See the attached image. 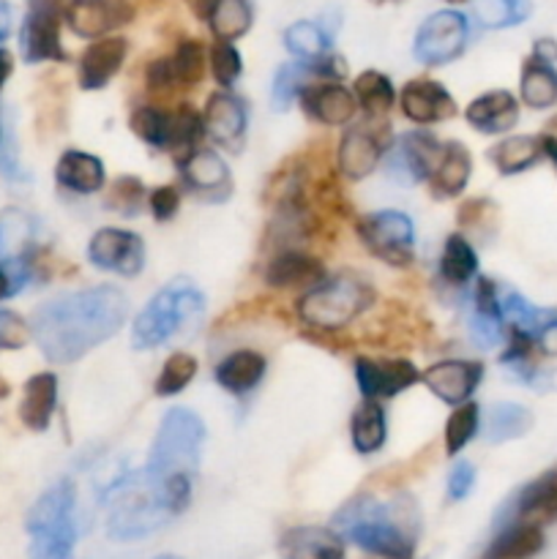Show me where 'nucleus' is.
Here are the masks:
<instances>
[{
    "label": "nucleus",
    "mask_w": 557,
    "mask_h": 559,
    "mask_svg": "<svg viewBox=\"0 0 557 559\" xmlns=\"http://www.w3.org/2000/svg\"><path fill=\"white\" fill-rule=\"evenodd\" d=\"M208 69H211L216 85H222L224 91L238 82V76L244 74V58H240L238 47L229 41H213V47L208 49Z\"/></svg>",
    "instance_id": "obj_47"
},
{
    "label": "nucleus",
    "mask_w": 557,
    "mask_h": 559,
    "mask_svg": "<svg viewBox=\"0 0 557 559\" xmlns=\"http://www.w3.org/2000/svg\"><path fill=\"white\" fill-rule=\"evenodd\" d=\"M470 38L467 16L459 11H435L415 33L413 55L424 66H446L464 52Z\"/></svg>",
    "instance_id": "obj_11"
},
{
    "label": "nucleus",
    "mask_w": 557,
    "mask_h": 559,
    "mask_svg": "<svg viewBox=\"0 0 557 559\" xmlns=\"http://www.w3.org/2000/svg\"><path fill=\"white\" fill-rule=\"evenodd\" d=\"M353 96L355 102H358V109H364L366 112V118H388L393 102H396L393 82L388 80L382 71H375V69L355 76Z\"/></svg>",
    "instance_id": "obj_37"
},
{
    "label": "nucleus",
    "mask_w": 557,
    "mask_h": 559,
    "mask_svg": "<svg viewBox=\"0 0 557 559\" xmlns=\"http://www.w3.org/2000/svg\"><path fill=\"white\" fill-rule=\"evenodd\" d=\"M349 440H353V448L360 456H371V453L382 451V445L388 440V418L380 402L364 399L353 409V418H349Z\"/></svg>",
    "instance_id": "obj_32"
},
{
    "label": "nucleus",
    "mask_w": 557,
    "mask_h": 559,
    "mask_svg": "<svg viewBox=\"0 0 557 559\" xmlns=\"http://www.w3.org/2000/svg\"><path fill=\"white\" fill-rule=\"evenodd\" d=\"M87 260L98 271L118 273L123 278L140 276L145 267V243L137 233L118 227H104L87 243Z\"/></svg>",
    "instance_id": "obj_13"
},
{
    "label": "nucleus",
    "mask_w": 557,
    "mask_h": 559,
    "mask_svg": "<svg viewBox=\"0 0 557 559\" xmlns=\"http://www.w3.org/2000/svg\"><path fill=\"white\" fill-rule=\"evenodd\" d=\"M442 142H437L429 131L415 129L399 136L386 153V173L388 178L402 186H418L429 180L437 158H440Z\"/></svg>",
    "instance_id": "obj_12"
},
{
    "label": "nucleus",
    "mask_w": 557,
    "mask_h": 559,
    "mask_svg": "<svg viewBox=\"0 0 557 559\" xmlns=\"http://www.w3.org/2000/svg\"><path fill=\"white\" fill-rule=\"evenodd\" d=\"M202 445H205V424L200 415L183 407H175L164 415L151 445L147 467L142 473L173 516L189 508Z\"/></svg>",
    "instance_id": "obj_2"
},
{
    "label": "nucleus",
    "mask_w": 557,
    "mask_h": 559,
    "mask_svg": "<svg viewBox=\"0 0 557 559\" xmlns=\"http://www.w3.org/2000/svg\"><path fill=\"white\" fill-rule=\"evenodd\" d=\"M156 559H180V557H175V555H162V557H156Z\"/></svg>",
    "instance_id": "obj_61"
},
{
    "label": "nucleus",
    "mask_w": 557,
    "mask_h": 559,
    "mask_svg": "<svg viewBox=\"0 0 557 559\" xmlns=\"http://www.w3.org/2000/svg\"><path fill=\"white\" fill-rule=\"evenodd\" d=\"M58 407V377L52 371H38L22 388L20 420L31 431H47Z\"/></svg>",
    "instance_id": "obj_27"
},
{
    "label": "nucleus",
    "mask_w": 557,
    "mask_h": 559,
    "mask_svg": "<svg viewBox=\"0 0 557 559\" xmlns=\"http://www.w3.org/2000/svg\"><path fill=\"white\" fill-rule=\"evenodd\" d=\"M76 491L71 480H60L44 491L27 513L31 559H74Z\"/></svg>",
    "instance_id": "obj_6"
},
{
    "label": "nucleus",
    "mask_w": 557,
    "mask_h": 559,
    "mask_svg": "<svg viewBox=\"0 0 557 559\" xmlns=\"http://www.w3.org/2000/svg\"><path fill=\"white\" fill-rule=\"evenodd\" d=\"M129 55V41L123 36H107L93 41L91 47L82 52L80 69H76V80H80L82 91H102L112 82L120 66L126 63Z\"/></svg>",
    "instance_id": "obj_21"
},
{
    "label": "nucleus",
    "mask_w": 557,
    "mask_h": 559,
    "mask_svg": "<svg viewBox=\"0 0 557 559\" xmlns=\"http://www.w3.org/2000/svg\"><path fill=\"white\" fill-rule=\"evenodd\" d=\"M278 557L282 559H347L344 538L331 527L300 524L289 527L278 538Z\"/></svg>",
    "instance_id": "obj_22"
},
{
    "label": "nucleus",
    "mask_w": 557,
    "mask_h": 559,
    "mask_svg": "<svg viewBox=\"0 0 557 559\" xmlns=\"http://www.w3.org/2000/svg\"><path fill=\"white\" fill-rule=\"evenodd\" d=\"M55 180L60 189L74 191V194H98L107 180L104 162L85 151H66L55 164Z\"/></svg>",
    "instance_id": "obj_29"
},
{
    "label": "nucleus",
    "mask_w": 557,
    "mask_h": 559,
    "mask_svg": "<svg viewBox=\"0 0 557 559\" xmlns=\"http://www.w3.org/2000/svg\"><path fill=\"white\" fill-rule=\"evenodd\" d=\"M9 293H11V278H9V273L0 267V300H3Z\"/></svg>",
    "instance_id": "obj_58"
},
{
    "label": "nucleus",
    "mask_w": 557,
    "mask_h": 559,
    "mask_svg": "<svg viewBox=\"0 0 557 559\" xmlns=\"http://www.w3.org/2000/svg\"><path fill=\"white\" fill-rule=\"evenodd\" d=\"M535 344H541V349L549 355H557V320L549 322V325L544 328V331L535 336Z\"/></svg>",
    "instance_id": "obj_53"
},
{
    "label": "nucleus",
    "mask_w": 557,
    "mask_h": 559,
    "mask_svg": "<svg viewBox=\"0 0 557 559\" xmlns=\"http://www.w3.org/2000/svg\"><path fill=\"white\" fill-rule=\"evenodd\" d=\"M484 380V366L478 360H437L429 369H424L420 374V382L435 393L440 402L451 404V407H459V404L467 402L475 393V388Z\"/></svg>",
    "instance_id": "obj_17"
},
{
    "label": "nucleus",
    "mask_w": 557,
    "mask_h": 559,
    "mask_svg": "<svg viewBox=\"0 0 557 559\" xmlns=\"http://www.w3.org/2000/svg\"><path fill=\"white\" fill-rule=\"evenodd\" d=\"M186 3H189V9L194 11L200 20H208V16H211V11H213V5H216L218 0H186Z\"/></svg>",
    "instance_id": "obj_57"
},
{
    "label": "nucleus",
    "mask_w": 557,
    "mask_h": 559,
    "mask_svg": "<svg viewBox=\"0 0 557 559\" xmlns=\"http://www.w3.org/2000/svg\"><path fill=\"white\" fill-rule=\"evenodd\" d=\"M544 156V147H541V136H506V140L497 142L489 151V162L495 164L500 175H519L524 169L535 167Z\"/></svg>",
    "instance_id": "obj_35"
},
{
    "label": "nucleus",
    "mask_w": 557,
    "mask_h": 559,
    "mask_svg": "<svg viewBox=\"0 0 557 559\" xmlns=\"http://www.w3.org/2000/svg\"><path fill=\"white\" fill-rule=\"evenodd\" d=\"M27 240H31V222H27L25 213H3V218H0V254H22L27 249Z\"/></svg>",
    "instance_id": "obj_48"
},
{
    "label": "nucleus",
    "mask_w": 557,
    "mask_h": 559,
    "mask_svg": "<svg viewBox=\"0 0 557 559\" xmlns=\"http://www.w3.org/2000/svg\"><path fill=\"white\" fill-rule=\"evenodd\" d=\"M533 11L530 0H473V14L481 27L502 31V27L522 25Z\"/></svg>",
    "instance_id": "obj_43"
},
{
    "label": "nucleus",
    "mask_w": 557,
    "mask_h": 559,
    "mask_svg": "<svg viewBox=\"0 0 557 559\" xmlns=\"http://www.w3.org/2000/svg\"><path fill=\"white\" fill-rule=\"evenodd\" d=\"M205 136V123L202 115L189 104L173 107V136H169L167 153L175 164H183L191 153L200 151V142Z\"/></svg>",
    "instance_id": "obj_38"
},
{
    "label": "nucleus",
    "mask_w": 557,
    "mask_h": 559,
    "mask_svg": "<svg viewBox=\"0 0 557 559\" xmlns=\"http://www.w3.org/2000/svg\"><path fill=\"white\" fill-rule=\"evenodd\" d=\"M197 377V358L189 353H173L167 360H164L162 371L156 377V396L169 399V396H178L186 385Z\"/></svg>",
    "instance_id": "obj_45"
},
{
    "label": "nucleus",
    "mask_w": 557,
    "mask_h": 559,
    "mask_svg": "<svg viewBox=\"0 0 557 559\" xmlns=\"http://www.w3.org/2000/svg\"><path fill=\"white\" fill-rule=\"evenodd\" d=\"M134 5L129 0H69L66 3V25L82 38H107L118 27L134 20Z\"/></svg>",
    "instance_id": "obj_15"
},
{
    "label": "nucleus",
    "mask_w": 557,
    "mask_h": 559,
    "mask_svg": "<svg viewBox=\"0 0 557 559\" xmlns=\"http://www.w3.org/2000/svg\"><path fill=\"white\" fill-rule=\"evenodd\" d=\"M202 123H205V134H211L216 145L238 153L246 142L249 109H246L244 98L233 96L229 91L211 93L205 109H202Z\"/></svg>",
    "instance_id": "obj_16"
},
{
    "label": "nucleus",
    "mask_w": 557,
    "mask_h": 559,
    "mask_svg": "<svg viewBox=\"0 0 557 559\" xmlns=\"http://www.w3.org/2000/svg\"><path fill=\"white\" fill-rule=\"evenodd\" d=\"M399 107L415 126L446 123L457 118V98L435 80H413L399 93Z\"/></svg>",
    "instance_id": "obj_19"
},
{
    "label": "nucleus",
    "mask_w": 557,
    "mask_h": 559,
    "mask_svg": "<svg viewBox=\"0 0 557 559\" xmlns=\"http://www.w3.org/2000/svg\"><path fill=\"white\" fill-rule=\"evenodd\" d=\"M375 5H382V3H396V0H371Z\"/></svg>",
    "instance_id": "obj_60"
},
{
    "label": "nucleus",
    "mask_w": 557,
    "mask_h": 559,
    "mask_svg": "<svg viewBox=\"0 0 557 559\" xmlns=\"http://www.w3.org/2000/svg\"><path fill=\"white\" fill-rule=\"evenodd\" d=\"M300 109L309 115L315 123L331 126V129H339V126L353 123L355 112H358V102H355L353 91H347L339 82H311L300 91L298 96Z\"/></svg>",
    "instance_id": "obj_20"
},
{
    "label": "nucleus",
    "mask_w": 557,
    "mask_h": 559,
    "mask_svg": "<svg viewBox=\"0 0 557 559\" xmlns=\"http://www.w3.org/2000/svg\"><path fill=\"white\" fill-rule=\"evenodd\" d=\"M497 218V207L489 200L478 197V200H467L459 207V227L473 229V233H484L486 227H491Z\"/></svg>",
    "instance_id": "obj_49"
},
{
    "label": "nucleus",
    "mask_w": 557,
    "mask_h": 559,
    "mask_svg": "<svg viewBox=\"0 0 557 559\" xmlns=\"http://www.w3.org/2000/svg\"><path fill=\"white\" fill-rule=\"evenodd\" d=\"M446 3H467V0H446Z\"/></svg>",
    "instance_id": "obj_62"
},
{
    "label": "nucleus",
    "mask_w": 557,
    "mask_h": 559,
    "mask_svg": "<svg viewBox=\"0 0 557 559\" xmlns=\"http://www.w3.org/2000/svg\"><path fill=\"white\" fill-rule=\"evenodd\" d=\"M31 11H38V14H63L66 0H31Z\"/></svg>",
    "instance_id": "obj_55"
},
{
    "label": "nucleus",
    "mask_w": 557,
    "mask_h": 559,
    "mask_svg": "<svg viewBox=\"0 0 557 559\" xmlns=\"http://www.w3.org/2000/svg\"><path fill=\"white\" fill-rule=\"evenodd\" d=\"M544 549V530L524 522L500 524L484 559H530Z\"/></svg>",
    "instance_id": "obj_33"
},
{
    "label": "nucleus",
    "mask_w": 557,
    "mask_h": 559,
    "mask_svg": "<svg viewBox=\"0 0 557 559\" xmlns=\"http://www.w3.org/2000/svg\"><path fill=\"white\" fill-rule=\"evenodd\" d=\"M393 145L391 120L388 118H366L364 123H355L344 131L336 151L339 178L364 180L380 167L386 153Z\"/></svg>",
    "instance_id": "obj_9"
},
{
    "label": "nucleus",
    "mask_w": 557,
    "mask_h": 559,
    "mask_svg": "<svg viewBox=\"0 0 557 559\" xmlns=\"http://www.w3.org/2000/svg\"><path fill=\"white\" fill-rule=\"evenodd\" d=\"M522 102L533 109H549L557 104V69L546 60L530 55L522 66V80H519Z\"/></svg>",
    "instance_id": "obj_34"
},
{
    "label": "nucleus",
    "mask_w": 557,
    "mask_h": 559,
    "mask_svg": "<svg viewBox=\"0 0 557 559\" xmlns=\"http://www.w3.org/2000/svg\"><path fill=\"white\" fill-rule=\"evenodd\" d=\"M473 336L486 349L495 347L502 336V311H500V289L491 278H475L473 293Z\"/></svg>",
    "instance_id": "obj_31"
},
{
    "label": "nucleus",
    "mask_w": 557,
    "mask_h": 559,
    "mask_svg": "<svg viewBox=\"0 0 557 559\" xmlns=\"http://www.w3.org/2000/svg\"><path fill=\"white\" fill-rule=\"evenodd\" d=\"M464 118L481 134H506L519 123V102L508 91H489L467 104Z\"/></svg>",
    "instance_id": "obj_26"
},
{
    "label": "nucleus",
    "mask_w": 557,
    "mask_h": 559,
    "mask_svg": "<svg viewBox=\"0 0 557 559\" xmlns=\"http://www.w3.org/2000/svg\"><path fill=\"white\" fill-rule=\"evenodd\" d=\"M11 71H14V58H11L9 49H0V91H3V85L9 82Z\"/></svg>",
    "instance_id": "obj_56"
},
{
    "label": "nucleus",
    "mask_w": 557,
    "mask_h": 559,
    "mask_svg": "<svg viewBox=\"0 0 557 559\" xmlns=\"http://www.w3.org/2000/svg\"><path fill=\"white\" fill-rule=\"evenodd\" d=\"M208 55L202 41L197 38H183L173 55H164L147 63L145 87L153 96H175V93L191 91L205 76Z\"/></svg>",
    "instance_id": "obj_10"
},
{
    "label": "nucleus",
    "mask_w": 557,
    "mask_h": 559,
    "mask_svg": "<svg viewBox=\"0 0 557 559\" xmlns=\"http://www.w3.org/2000/svg\"><path fill=\"white\" fill-rule=\"evenodd\" d=\"M506 513L508 519H500V524L524 522L541 527V524L557 519V473H546L535 478L533 484L524 486L513 497L511 506L506 508Z\"/></svg>",
    "instance_id": "obj_23"
},
{
    "label": "nucleus",
    "mask_w": 557,
    "mask_h": 559,
    "mask_svg": "<svg viewBox=\"0 0 557 559\" xmlns=\"http://www.w3.org/2000/svg\"><path fill=\"white\" fill-rule=\"evenodd\" d=\"M104 497L109 502L107 533L112 540L147 538L173 519V513L164 508L153 486L147 484L145 473L120 478Z\"/></svg>",
    "instance_id": "obj_7"
},
{
    "label": "nucleus",
    "mask_w": 557,
    "mask_h": 559,
    "mask_svg": "<svg viewBox=\"0 0 557 559\" xmlns=\"http://www.w3.org/2000/svg\"><path fill=\"white\" fill-rule=\"evenodd\" d=\"M481 426V409L478 404L464 402L453 407L451 418L446 420V453L448 456H459L467 448V442L478 435Z\"/></svg>",
    "instance_id": "obj_44"
},
{
    "label": "nucleus",
    "mask_w": 557,
    "mask_h": 559,
    "mask_svg": "<svg viewBox=\"0 0 557 559\" xmlns=\"http://www.w3.org/2000/svg\"><path fill=\"white\" fill-rule=\"evenodd\" d=\"M129 126L145 145L167 151L169 136H173V109H164L158 104H142L131 112Z\"/></svg>",
    "instance_id": "obj_42"
},
{
    "label": "nucleus",
    "mask_w": 557,
    "mask_h": 559,
    "mask_svg": "<svg viewBox=\"0 0 557 559\" xmlns=\"http://www.w3.org/2000/svg\"><path fill=\"white\" fill-rule=\"evenodd\" d=\"M478 273V254L473 243L462 233H453L446 238L440 254V278L451 287H467Z\"/></svg>",
    "instance_id": "obj_36"
},
{
    "label": "nucleus",
    "mask_w": 557,
    "mask_h": 559,
    "mask_svg": "<svg viewBox=\"0 0 557 559\" xmlns=\"http://www.w3.org/2000/svg\"><path fill=\"white\" fill-rule=\"evenodd\" d=\"M147 207L156 222H169L180 211V191L169 183L156 186L153 191H147Z\"/></svg>",
    "instance_id": "obj_50"
},
{
    "label": "nucleus",
    "mask_w": 557,
    "mask_h": 559,
    "mask_svg": "<svg viewBox=\"0 0 557 559\" xmlns=\"http://www.w3.org/2000/svg\"><path fill=\"white\" fill-rule=\"evenodd\" d=\"M331 36L333 33L325 31L320 22L300 20L284 31V47L298 60H317L331 52Z\"/></svg>",
    "instance_id": "obj_41"
},
{
    "label": "nucleus",
    "mask_w": 557,
    "mask_h": 559,
    "mask_svg": "<svg viewBox=\"0 0 557 559\" xmlns=\"http://www.w3.org/2000/svg\"><path fill=\"white\" fill-rule=\"evenodd\" d=\"M27 338H31V331L22 322V317L0 311V349H20L25 347Z\"/></svg>",
    "instance_id": "obj_51"
},
{
    "label": "nucleus",
    "mask_w": 557,
    "mask_h": 559,
    "mask_svg": "<svg viewBox=\"0 0 557 559\" xmlns=\"http://www.w3.org/2000/svg\"><path fill=\"white\" fill-rule=\"evenodd\" d=\"M178 169L186 189L194 191L200 200L224 202L233 194V178H229L227 162L213 147H200L183 164H178Z\"/></svg>",
    "instance_id": "obj_18"
},
{
    "label": "nucleus",
    "mask_w": 557,
    "mask_h": 559,
    "mask_svg": "<svg viewBox=\"0 0 557 559\" xmlns=\"http://www.w3.org/2000/svg\"><path fill=\"white\" fill-rule=\"evenodd\" d=\"M22 55L27 63H42V60H60L66 52L60 44V14H38L31 11L22 25Z\"/></svg>",
    "instance_id": "obj_30"
},
{
    "label": "nucleus",
    "mask_w": 557,
    "mask_h": 559,
    "mask_svg": "<svg viewBox=\"0 0 557 559\" xmlns=\"http://www.w3.org/2000/svg\"><path fill=\"white\" fill-rule=\"evenodd\" d=\"M265 282L273 289L317 287L325 282V265L306 251H278L265 265Z\"/></svg>",
    "instance_id": "obj_25"
},
{
    "label": "nucleus",
    "mask_w": 557,
    "mask_h": 559,
    "mask_svg": "<svg viewBox=\"0 0 557 559\" xmlns=\"http://www.w3.org/2000/svg\"><path fill=\"white\" fill-rule=\"evenodd\" d=\"M336 533L377 559H413L418 540V508L413 497L380 502L355 497L333 516Z\"/></svg>",
    "instance_id": "obj_3"
},
{
    "label": "nucleus",
    "mask_w": 557,
    "mask_h": 559,
    "mask_svg": "<svg viewBox=\"0 0 557 559\" xmlns=\"http://www.w3.org/2000/svg\"><path fill=\"white\" fill-rule=\"evenodd\" d=\"M475 486V469L470 462H457L453 464L451 475H448V497H451L453 502L464 500V497L473 491Z\"/></svg>",
    "instance_id": "obj_52"
},
{
    "label": "nucleus",
    "mask_w": 557,
    "mask_h": 559,
    "mask_svg": "<svg viewBox=\"0 0 557 559\" xmlns=\"http://www.w3.org/2000/svg\"><path fill=\"white\" fill-rule=\"evenodd\" d=\"M254 22V11H251L249 0H218L213 5L211 16H208V25H211L216 41H238L240 36H246Z\"/></svg>",
    "instance_id": "obj_40"
},
{
    "label": "nucleus",
    "mask_w": 557,
    "mask_h": 559,
    "mask_svg": "<svg viewBox=\"0 0 557 559\" xmlns=\"http://www.w3.org/2000/svg\"><path fill=\"white\" fill-rule=\"evenodd\" d=\"M9 393H11V385L3 380V377H0V402H3V399H9Z\"/></svg>",
    "instance_id": "obj_59"
},
{
    "label": "nucleus",
    "mask_w": 557,
    "mask_h": 559,
    "mask_svg": "<svg viewBox=\"0 0 557 559\" xmlns=\"http://www.w3.org/2000/svg\"><path fill=\"white\" fill-rule=\"evenodd\" d=\"M268 371L265 355L257 353V349H235L227 358H222L213 369L218 385L224 388L233 396H246V393L254 391L262 382Z\"/></svg>",
    "instance_id": "obj_28"
},
{
    "label": "nucleus",
    "mask_w": 557,
    "mask_h": 559,
    "mask_svg": "<svg viewBox=\"0 0 557 559\" xmlns=\"http://www.w3.org/2000/svg\"><path fill=\"white\" fill-rule=\"evenodd\" d=\"M355 380L364 399H393L420 382V371L407 358H355Z\"/></svg>",
    "instance_id": "obj_14"
},
{
    "label": "nucleus",
    "mask_w": 557,
    "mask_h": 559,
    "mask_svg": "<svg viewBox=\"0 0 557 559\" xmlns=\"http://www.w3.org/2000/svg\"><path fill=\"white\" fill-rule=\"evenodd\" d=\"M205 314V295L186 278H175L173 284L158 289L145 309L137 314L131 328V344L137 349L162 347L186 328H194Z\"/></svg>",
    "instance_id": "obj_4"
},
{
    "label": "nucleus",
    "mask_w": 557,
    "mask_h": 559,
    "mask_svg": "<svg viewBox=\"0 0 557 559\" xmlns=\"http://www.w3.org/2000/svg\"><path fill=\"white\" fill-rule=\"evenodd\" d=\"M533 426V415L528 407L513 402H500L486 413L484 435L489 442H508L524 437Z\"/></svg>",
    "instance_id": "obj_39"
},
{
    "label": "nucleus",
    "mask_w": 557,
    "mask_h": 559,
    "mask_svg": "<svg viewBox=\"0 0 557 559\" xmlns=\"http://www.w3.org/2000/svg\"><path fill=\"white\" fill-rule=\"evenodd\" d=\"M129 304L118 287L82 289L42 306L33 320V333L52 364H74L123 328Z\"/></svg>",
    "instance_id": "obj_1"
},
{
    "label": "nucleus",
    "mask_w": 557,
    "mask_h": 559,
    "mask_svg": "<svg viewBox=\"0 0 557 559\" xmlns=\"http://www.w3.org/2000/svg\"><path fill=\"white\" fill-rule=\"evenodd\" d=\"M470 175H473V156H470L467 145L459 140L442 142L440 158H437L435 169L429 175V191L437 200H453V197L462 194L470 183Z\"/></svg>",
    "instance_id": "obj_24"
},
{
    "label": "nucleus",
    "mask_w": 557,
    "mask_h": 559,
    "mask_svg": "<svg viewBox=\"0 0 557 559\" xmlns=\"http://www.w3.org/2000/svg\"><path fill=\"white\" fill-rule=\"evenodd\" d=\"M533 55L535 58L546 60V63L555 66L557 63V41H552V38H538L533 47Z\"/></svg>",
    "instance_id": "obj_54"
},
{
    "label": "nucleus",
    "mask_w": 557,
    "mask_h": 559,
    "mask_svg": "<svg viewBox=\"0 0 557 559\" xmlns=\"http://www.w3.org/2000/svg\"><path fill=\"white\" fill-rule=\"evenodd\" d=\"M375 300L377 295L369 282L353 276V273H344L333 282H322L306 289L295 304V311L309 331H344L349 322L366 314Z\"/></svg>",
    "instance_id": "obj_5"
},
{
    "label": "nucleus",
    "mask_w": 557,
    "mask_h": 559,
    "mask_svg": "<svg viewBox=\"0 0 557 559\" xmlns=\"http://www.w3.org/2000/svg\"><path fill=\"white\" fill-rule=\"evenodd\" d=\"M147 205V189L134 175H123L107 191V207L126 218H134Z\"/></svg>",
    "instance_id": "obj_46"
},
{
    "label": "nucleus",
    "mask_w": 557,
    "mask_h": 559,
    "mask_svg": "<svg viewBox=\"0 0 557 559\" xmlns=\"http://www.w3.org/2000/svg\"><path fill=\"white\" fill-rule=\"evenodd\" d=\"M360 243L371 257L391 267H407L415 257V227L402 211L366 213L355 224Z\"/></svg>",
    "instance_id": "obj_8"
}]
</instances>
